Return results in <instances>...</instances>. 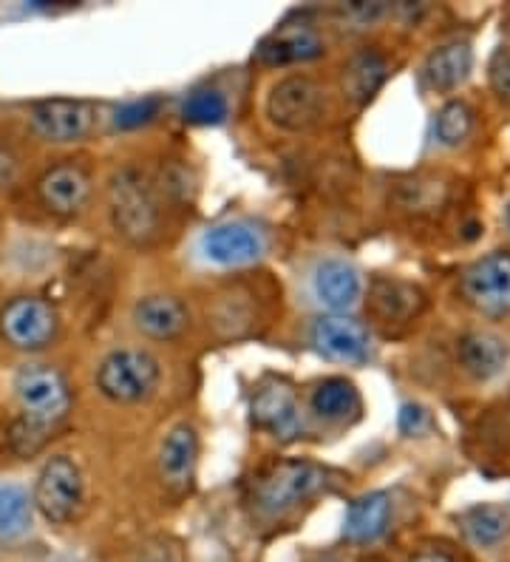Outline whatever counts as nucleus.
Wrapping results in <instances>:
<instances>
[{
	"instance_id": "f257e3e1",
	"label": "nucleus",
	"mask_w": 510,
	"mask_h": 562,
	"mask_svg": "<svg viewBox=\"0 0 510 562\" xmlns=\"http://www.w3.org/2000/svg\"><path fill=\"white\" fill-rule=\"evenodd\" d=\"M14 398L21 404V418L12 426V449L21 458H32L68 418L71 390L55 367L26 363L14 375Z\"/></svg>"
},
{
	"instance_id": "f03ea898",
	"label": "nucleus",
	"mask_w": 510,
	"mask_h": 562,
	"mask_svg": "<svg viewBox=\"0 0 510 562\" xmlns=\"http://www.w3.org/2000/svg\"><path fill=\"white\" fill-rule=\"evenodd\" d=\"M109 211L116 234L134 245H145L159 234L157 193L136 168H123L111 177Z\"/></svg>"
},
{
	"instance_id": "7ed1b4c3",
	"label": "nucleus",
	"mask_w": 510,
	"mask_h": 562,
	"mask_svg": "<svg viewBox=\"0 0 510 562\" xmlns=\"http://www.w3.org/2000/svg\"><path fill=\"white\" fill-rule=\"evenodd\" d=\"M329 483L327 469L309 460H286L261 474L256 483V508L267 517H284Z\"/></svg>"
},
{
	"instance_id": "20e7f679",
	"label": "nucleus",
	"mask_w": 510,
	"mask_h": 562,
	"mask_svg": "<svg viewBox=\"0 0 510 562\" xmlns=\"http://www.w3.org/2000/svg\"><path fill=\"white\" fill-rule=\"evenodd\" d=\"M159 361L148 350L123 347L102 358L97 370V386L114 404H143L159 386Z\"/></svg>"
},
{
	"instance_id": "39448f33",
	"label": "nucleus",
	"mask_w": 510,
	"mask_h": 562,
	"mask_svg": "<svg viewBox=\"0 0 510 562\" xmlns=\"http://www.w3.org/2000/svg\"><path fill=\"white\" fill-rule=\"evenodd\" d=\"M327 89L306 75L279 80L267 97V117L284 131H309L327 117Z\"/></svg>"
},
{
	"instance_id": "423d86ee",
	"label": "nucleus",
	"mask_w": 510,
	"mask_h": 562,
	"mask_svg": "<svg viewBox=\"0 0 510 562\" xmlns=\"http://www.w3.org/2000/svg\"><path fill=\"white\" fill-rule=\"evenodd\" d=\"M32 503L55 526L75 520L82 506V474L75 460L66 458V454L48 460L41 469Z\"/></svg>"
},
{
	"instance_id": "0eeeda50",
	"label": "nucleus",
	"mask_w": 510,
	"mask_h": 562,
	"mask_svg": "<svg viewBox=\"0 0 510 562\" xmlns=\"http://www.w3.org/2000/svg\"><path fill=\"white\" fill-rule=\"evenodd\" d=\"M0 336L14 350H43L57 336V310L37 295H21L0 313Z\"/></svg>"
},
{
	"instance_id": "6e6552de",
	"label": "nucleus",
	"mask_w": 510,
	"mask_h": 562,
	"mask_svg": "<svg viewBox=\"0 0 510 562\" xmlns=\"http://www.w3.org/2000/svg\"><path fill=\"white\" fill-rule=\"evenodd\" d=\"M465 302L483 316H510V254L497 250L476 259L463 273Z\"/></svg>"
},
{
	"instance_id": "1a4fd4ad",
	"label": "nucleus",
	"mask_w": 510,
	"mask_h": 562,
	"mask_svg": "<svg viewBox=\"0 0 510 562\" xmlns=\"http://www.w3.org/2000/svg\"><path fill=\"white\" fill-rule=\"evenodd\" d=\"M34 134L46 143L68 145L80 143L94 131L97 109L86 100H43L29 111Z\"/></svg>"
},
{
	"instance_id": "9d476101",
	"label": "nucleus",
	"mask_w": 510,
	"mask_h": 562,
	"mask_svg": "<svg viewBox=\"0 0 510 562\" xmlns=\"http://www.w3.org/2000/svg\"><path fill=\"white\" fill-rule=\"evenodd\" d=\"M264 250V234L247 222H222V225L207 227L199 239V254L216 268H245L259 261Z\"/></svg>"
},
{
	"instance_id": "9b49d317",
	"label": "nucleus",
	"mask_w": 510,
	"mask_h": 562,
	"mask_svg": "<svg viewBox=\"0 0 510 562\" xmlns=\"http://www.w3.org/2000/svg\"><path fill=\"white\" fill-rule=\"evenodd\" d=\"M309 341L329 361L366 363L372 356V336L361 322L349 316H320L309 329Z\"/></svg>"
},
{
	"instance_id": "f8f14e48",
	"label": "nucleus",
	"mask_w": 510,
	"mask_h": 562,
	"mask_svg": "<svg viewBox=\"0 0 510 562\" xmlns=\"http://www.w3.org/2000/svg\"><path fill=\"white\" fill-rule=\"evenodd\" d=\"M252 424L264 429V432L275 435L281 440L298 438L304 429V418H301V401L295 390L284 381H272V384L261 386L252 395L250 404Z\"/></svg>"
},
{
	"instance_id": "ddd939ff",
	"label": "nucleus",
	"mask_w": 510,
	"mask_h": 562,
	"mask_svg": "<svg viewBox=\"0 0 510 562\" xmlns=\"http://www.w3.org/2000/svg\"><path fill=\"white\" fill-rule=\"evenodd\" d=\"M313 293L320 307H327L335 316H347L363 295L361 270L338 256L320 259L313 270Z\"/></svg>"
},
{
	"instance_id": "4468645a",
	"label": "nucleus",
	"mask_w": 510,
	"mask_h": 562,
	"mask_svg": "<svg viewBox=\"0 0 510 562\" xmlns=\"http://www.w3.org/2000/svg\"><path fill=\"white\" fill-rule=\"evenodd\" d=\"M199 435L191 424H177L159 446V477L170 492H188L196 474Z\"/></svg>"
},
{
	"instance_id": "2eb2a0df",
	"label": "nucleus",
	"mask_w": 510,
	"mask_h": 562,
	"mask_svg": "<svg viewBox=\"0 0 510 562\" xmlns=\"http://www.w3.org/2000/svg\"><path fill=\"white\" fill-rule=\"evenodd\" d=\"M324 55V41L309 23H284L261 41L259 60L264 66H293Z\"/></svg>"
},
{
	"instance_id": "dca6fc26",
	"label": "nucleus",
	"mask_w": 510,
	"mask_h": 562,
	"mask_svg": "<svg viewBox=\"0 0 510 562\" xmlns=\"http://www.w3.org/2000/svg\"><path fill=\"white\" fill-rule=\"evenodd\" d=\"M37 193H41V202L52 213H57V216H75L89 202L91 179L77 165H55L52 171L41 177Z\"/></svg>"
},
{
	"instance_id": "f3484780",
	"label": "nucleus",
	"mask_w": 510,
	"mask_h": 562,
	"mask_svg": "<svg viewBox=\"0 0 510 562\" xmlns=\"http://www.w3.org/2000/svg\"><path fill=\"white\" fill-rule=\"evenodd\" d=\"M395 517V503L388 492L361 494L358 501L349 503L347 517H343V537L349 542L366 546V542L381 540L392 526Z\"/></svg>"
},
{
	"instance_id": "a211bd4d",
	"label": "nucleus",
	"mask_w": 510,
	"mask_h": 562,
	"mask_svg": "<svg viewBox=\"0 0 510 562\" xmlns=\"http://www.w3.org/2000/svg\"><path fill=\"white\" fill-rule=\"evenodd\" d=\"M456 356H460V363H463V370L468 375H474L476 381H490V378L505 370L510 352L505 338H499L497 333L471 329L456 344Z\"/></svg>"
},
{
	"instance_id": "6ab92c4d",
	"label": "nucleus",
	"mask_w": 510,
	"mask_h": 562,
	"mask_svg": "<svg viewBox=\"0 0 510 562\" xmlns=\"http://www.w3.org/2000/svg\"><path fill=\"white\" fill-rule=\"evenodd\" d=\"M134 324L148 338L170 341V338L182 336L188 327V310L173 295H145L134 304Z\"/></svg>"
},
{
	"instance_id": "aec40b11",
	"label": "nucleus",
	"mask_w": 510,
	"mask_h": 562,
	"mask_svg": "<svg viewBox=\"0 0 510 562\" xmlns=\"http://www.w3.org/2000/svg\"><path fill=\"white\" fill-rule=\"evenodd\" d=\"M471 69H474V52L468 43H445L429 55L422 66V80L431 91L445 94V91L460 89L471 77Z\"/></svg>"
},
{
	"instance_id": "412c9836",
	"label": "nucleus",
	"mask_w": 510,
	"mask_h": 562,
	"mask_svg": "<svg viewBox=\"0 0 510 562\" xmlns=\"http://www.w3.org/2000/svg\"><path fill=\"white\" fill-rule=\"evenodd\" d=\"M309 409L315 418L327 420V424H343L361 412V395L347 378H327V381L315 384L313 395H309Z\"/></svg>"
},
{
	"instance_id": "4be33fe9",
	"label": "nucleus",
	"mask_w": 510,
	"mask_h": 562,
	"mask_svg": "<svg viewBox=\"0 0 510 562\" xmlns=\"http://www.w3.org/2000/svg\"><path fill=\"white\" fill-rule=\"evenodd\" d=\"M460 526H463L465 537H468V542H474L476 549H494L510 535V515L502 506L479 503V506L468 508L460 517Z\"/></svg>"
},
{
	"instance_id": "5701e85b",
	"label": "nucleus",
	"mask_w": 510,
	"mask_h": 562,
	"mask_svg": "<svg viewBox=\"0 0 510 562\" xmlns=\"http://www.w3.org/2000/svg\"><path fill=\"white\" fill-rule=\"evenodd\" d=\"M386 75L388 63L377 52H363V55L352 57L347 69H343V91H347L352 103L363 105L377 94Z\"/></svg>"
},
{
	"instance_id": "b1692460",
	"label": "nucleus",
	"mask_w": 510,
	"mask_h": 562,
	"mask_svg": "<svg viewBox=\"0 0 510 562\" xmlns=\"http://www.w3.org/2000/svg\"><path fill=\"white\" fill-rule=\"evenodd\" d=\"M420 304H422L420 290L411 288V284L388 281V279L374 281L372 307L383 322H406V318H411L417 310H420Z\"/></svg>"
},
{
	"instance_id": "393cba45",
	"label": "nucleus",
	"mask_w": 510,
	"mask_h": 562,
	"mask_svg": "<svg viewBox=\"0 0 510 562\" xmlns=\"http://www.w3.org/2000/svg\"><path fill=\"white\" fill-rule=\"evenodd\" d=\"M34 503L21 486H0V542L18 540L32 528Z\"/></svg>"
},
{
	"instance_id": "a878e982",
	"label": "nucleus",
	"mask_w": 510,
	"mask_h": 562,
	"mask_svg": "<svg viewBox=\"0 0 510 562\" xmlns=\"http://www.w3.org/2000/svg\"><path fill=\"white\" fill-rule=\"evenodd\" d=\"M437 139L442 145H449V148H456V145H463L465 139L471 137V131H474V111L468 109L465 103L454 100V103H445L437 114Z\"/></svg>"
},
{
	"instance_id": "bb28decb",
	"label": "nucleus",
	"mask_w": 510,
	"mask_h": 562,
	"mask_svg": "<svg viewBox=\"0 0 510 562\" xmlns=\"http://www.w3.org/2000/svg\"><path fill=\"white\" fill-rule=\"evenodd\" d=\"M227 100L216 89H196L188 94L182 105V114L188 123L196 125H222L227 120Z\"/></svg>"
},
{
	"instance_id": "cd10ccee",
	"label": "nucleus",
	"mask_w": 510,
	"mask_h": 562,
	"mask_svg": "<svg viewBox=\"0 0 510 562\" xmlns=\"http://www.w3.org/2000/svg\"><path fill=\"white\" fill-rule=\"evenodd\" d=\"M488 82L490 91H494L502 103H510V46H499L497 52L490 55Z\"/></svg>"
},
{
	"instance_id": "c85d7f7f",
	"label": "nucleus",
	"mask_w": 510,
	"mask_h": 562,
	"mask_svg": "<svg viewBox=\"0 0 510 562\" xmlns=\"http://www.w3.org/2000/svg\"><path fill=\"white\" fill-rule=\"evenodd\" d=\"M157 111H159L157 100H136V103H128L116 111L114 123L120 125V128H136V125H145L157 117Z\"/></svg>"
},
{
	"instance_id": "c756f323",
	"label": "nucleus",
	"mask_w": 510,
	"mask_h": 562,
	"mask_svg": "<svg viewBox=\"0 0 510 562\" xmlns=\"http://www.w3.org/2000/svg\"><path fill=\"white\" fill-rule=\"evenodd\" d=\"M397 426H400V432L406 435V438H422V435L431 429V415L422 409V406L406 404L400 409V420H397Z\"/></svg>"
},
{
	"instance_id": "7c9ffc66",
	"label": "nucleus",
	"mask_w": 510,
	"mask_h": 562,
	"mask_svg": "<svg viewBox=\"0 0 510 562\" xmlns=\"http://www.w3.org/2000/svg\"><path fill=\"white\" fill-rule=\"evenodd\" d=\"M139 562H182V554H179L177 546H170L168 540H150L148 546L139 554Z\"/></svg>"
},
{
	"instance_id": "2f4dec72",
	"label": "nucleus",
	"mask_w": 510,
	"mask_h": 562,
	"mask_svg": "<svg viewBox=\"0 0 510 562\" xmlns=\"http://www.w3.org/2000/svg\"><path fill=\"white\" fill-rule=\"evenodd\" d=\"M408 562H454V557L445 554V551H437V549H422L417 551L415 557Z\"/></svg>"
},
{
	"instance_id": "473e14b6",
	"label": "nucleus",
	"mask_w": 510,
	"mask_h": 562,
	"mask_svg": "<svg viewBox=\"0 0 510 562\" xmlns=\"http://www.w3.org/2000/svg\"><path fill=\"white\" fill-rule=\"evenodd\" d=\"M12 173H14V157L7 151V148H0V186H3V182H9V179H12Z\"/></svg>"
},
{
	"instance_id": "72a5a7b5",
	"label": "nucleus",
	"mask_w": 510,
	"mask_h": 562,
	"mask_svg": "<svg viewBox=\"0 0 510 562\" xmlns=\"http://www.w3.org/2000/svg\"><path fill=\"white\" fill-rule=\"evenodd\" d=\"M508 227H510V205H508Z\"/></svg>"
}]
</instances>
